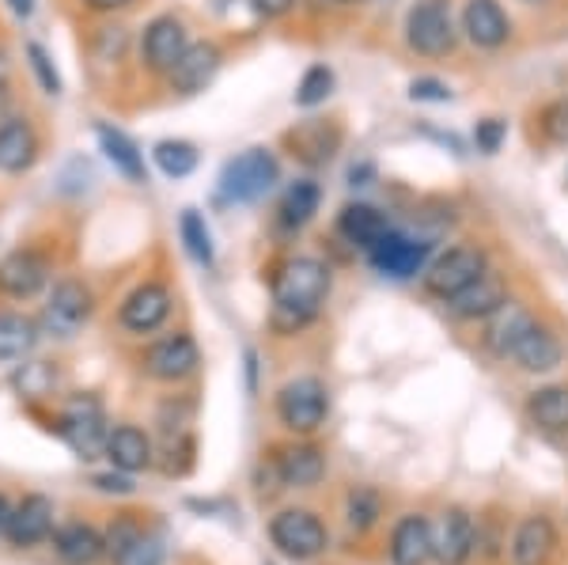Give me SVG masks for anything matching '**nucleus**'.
Segmentation results:
<instances>
[{
  "label": "nucleus",
  "instance_id": "423d86ee",
  "mask_svg": "<svg viewBox=\"0 0 568 565\" xmlns=\"http://www.w3.org/2000/svg\"><path fill=\"white\" fill-rule=\"evenodd\" d=\"M406 42L425 58H444L455 46V23L444 0H417L406 16Z\"/></svg>",
  "mask_w": 568,
  "mask_h": 565
},
{
  "label": "nucleus",
  "instance_id": "de8ad7c7",
  "mask_svg": "<svg viewBox=\"0 0 568 565\" xmlns=\"http://www.w3.org/2000/svg\"><path fill=\"white\" fill-rule=\"evenodd\" d=\"M8 516H12V508H8V501L0 497V532H4V527H8Z\"/></svg>",
  "mask_w": 568,
  "mask_h": 565
},
{
  "label": "nucleus",
  "instance_id": "2f4dec72",
  "mask_svg": "<svg viewBox=\"0 0 568 565\" xmlns=\"http://www.w3.org/2000/svg\"><path fill=\"white\" fill-rule=\"evenodd\" d=\"M527 414L538 430L561 433L568 430V387H542L527 398Z\"/></svg>",
  "mask_w": 568,
  "mask_h": 565
},
{
  "label": "nucleus",
  "instance_id": "ea45409f",
  "mask_svg": "<svg viewBox=\"0 0 568 565\" xmlns=\"http://www.w3.org/2000/svg\"><path fill=\"white\" fill-rule=\"evenodd\" d=\"M409 95H414L417 103H447V99H452V88H447L444 80L420 77V80L409 84Z\"/></svg>",
  "mask_w": 568,
  "mask_h": 565
},
{
  "label": "nucleus",
  "instance_id": "20e7f679",
  "mask_svg": "<svg viewBox=\"0 0 568 565\" xmlns=\"http://www.w3.org/2000/svg\"><path fill=\"white\" fill-rule=\"evenodd\" d=\"M326 410H329V395H326L323 380H315V376L292 380L277 395V417L284 430H292V433H315L318 425L326 422Z\"/></svg>",
  "mask_w": 568,
  "mask_h": 565
},
{
  "label": "nucleus",
  "instance_id": "a211bd4d",
  "mask_svg": "<svg viewBox=\"0 0 568 565\" xmlns=\"http://www.w3.org/2000/svg\"><path fill=\"white\" fill-rule=\"evenodd\" d=\"M106 551L114 554V565H163V546L155 535H144L133 521H118L110 527Z\"/></svg>",
  "mask_w": 568,
  "mask_h": 565
},
{
  "label": "nucleus",
  "instance_id": "79ce46f5",
  "mask_svg": "<svg viewBox=\"0 0 568 565\" xmlns=\"http://www.w3.org/2000/svg\"><path fill=\"white\" fill-rule=\"evenodd\" d=\"M251 8L265 20H281V16H288L296 8V0H251Z\"/></svg>",
  "mask_w": 568,
  "mask_h": 565
},
{
  "label": "nucleus",
  "instance_id": "473e14b6",
  "mask_svg": "<svg viewBox=\"0 0 568 565\" xmlns=\"http://www.w3.org/2000/svg\"><path fill=\"white\" fill-rule=\"evenodd\" d=\"M337 141H342V133L337 130L326 133L323 122H307L304 130L292 133V144H296L300 160H307V163H326L329 157H334Z\"/></svg>",
  "mask_w": 568,
  "mask_h": 565
},
{
  "label": "nucleus",
  "instance_id": "bb28decb",
  "mask_svg": "<svg viewBox=\"0 0 568 565\" xmlns=\"http://www.w3.org/2000/svg\"><path fill=\"white\" fill-rule=\"evenodd\" d=\"M277 475L284 486L307 490L326 475V460L315 444H292V448H284L277 455Z\"/></svg>",
  "mask_w": 568,
  "mask_h": 565
},
{
  "label": "nucleus",
  "instance_id": "b1692460",
  "mask_svg": "<svg viewBox=\"0 0 568 565\" xmlns=\"http://www.w3.org/2000/svg\"><path fill=\"white\" fill-rule=\"evenodd\" d=\"M557 546V532L546 516H527L524 524L516 527V539H511V558L516 565H546L549 554Z\"/></svg>",
  "mask_w": 568,
  "mask_h": 565
},
{
  "label": "nucleus",
  "instance_id": "412c9836",
  "mask_svg": "<svg viewBox=\"0 0 568 565\" xmlns=\"http://www.w3.org/2000/svg\"><path fill=\"white\" fill-rule=\"evenodd\" d=\"M433 558V524L425 516H402L390 535L394 565H425Z\"/></svg>",
  "mask_w": 568,
  "mask_h": 565
},
{
  "label": "nucleus",
  "instance_id": "a19ab883",
  "mask_svg": "<svg viewBox=\"0 0 568 565\" xmlns=\"http://www.w3.org/2000/svg\"><path fill=\"white\" fill-rule=\"evenodd\" d=\"M504 133H508V125L500 118H485V122H478V130H474V141H478L481 152H497L504 144Z\"/></svg>",
  "mask_w": 568,
  "mask_h": 565
},
{
  "label": "nucleus",
  "instance_id": "7ed1b4c3",
  "mask_svg": "<svg viewBox=\"0 0 568 565\" xmlns=\"http://www.w3.org/2000/svg\"><path fill=\"white\" fill-rule=\"evenodd\" d=\"M91 312H95V296L84 281L77 278H61L58 285L50 289L42 307V331L53 334V339H77V331L88 323Z\"/></svg>",
  "mask_w": 568,
  "mask_h": 565
},
{
  "label": "nucleus",
  "instance_id": "6ab92c4d",
  "mask_svg": "<svg viewBox=\"0 0 568 565\" xmlns=\"http://www.w3.org/2000/svg\"><path fill=\"white\" fill-rule=\"evenodd\" d=\"M4 532H8V539H12L16 546L42 543L45 535L53 532V505H50V497H42V494L23 497L20 505L12 508V516H8Z\"/></svg>",
  "mask_w": 568,
  "mask_h": 565
},
{
  "label": "nucleus",
  "instance_id": "1a4fd4ad",
  "mask_svg": "<svg viewBox=\"0 0 568 565\" xmlns=\"http://www.w3.org/2000/svg\"><path fill=\"white\" fill-rule=\"evenodd\" d=\"M186 23L179 16H155V20L144 27L141 34V61L149 72H163L168 77L171 69L179 65V58L186 53Z\"/></svg>",
  "mask_w": 568,
  "mask_h": 565
},
{
  "label": "nucleus",
  "instance_id": "8fccbe9b",
  "mask_svg": "<svg viewBox=\"0 0 568 565\" xmlns=\"http://www.w3.org/2000/svg\"><path fill=\"white\" fill-rule=\"evenodd\" d=\"M334 4H356V0H334Z\"/></svg>",
  "mask_w": 568,
  "mask_h": 565
},
{
  "label": "nucleus",
  "instance_id": "dca6fc26",
  "mask_svg": "<svg viewBox=\"0 0 568 565\" xmlns=\"http://www.w3.org/2000/svg\"><path fill=\"white\" fill-rule=\"evenodd\" d=\"M463 31H466V39L474 46H481V50H497V46L508 42L511 20L504 16L500 0H466Z\"/></svg>",
  "mask_w": 568,
  "mask_h": 565
},
{
  "label": "nucleus",
  "instance_id": "4be33fe9",
  "mask_svg": "<svg viewBox=\"0 0 568 565\" xmlns=\"http://www.w3.org/2000/svg\"><path fill=\"white\" fill-rule=\"evenodd\" d=\"M337 232H342L345 240L353 243V248L372 251L375 243H379L383 235L390 232V224H387V216H383L375 205L353 202V205L342 209V216H337Z\"/></svg>",
  "mask_w": 568,
  "mask_h": 565
},
{
  "label": "nucleus",
  "instance_id": "7c9ffc66",
  "mask_svg": "<svg viewBox=\"0 0 568 565\" xmlns=\"http://www.w3.org/2000/svg\"><path fill=\"white\" fill-rule=\"evenodd\" d=\"M39 342L34 319L20 312H0V361H23Z\"/></svg>",
  "mask_w": 568,
  "mask_h": 565
},
{
  "label": "nucleus",
  "instance_id": "37998d69",
  "mask_svg": "<svg viewBox=\"0 0 568 565\" xmlns=\"http://www.w3.org/2000/svg\"><path fill=\"white\" fill-rule=\"evenodd\" d=\"M95 486H99V490H106V494H130L133 482H130V478H122V475H95Z\"/></svg>",
  "mask_w": 568,
  "mask_h": 565
},
{
  "label": "nucleus",
  "instance_id": "c03bdc74",
  "mask_svg": "<svg viewBox=\"0 0 568 565\" xmlns=\"http://www.w3.org/2000/svg\"><path fill=\"white\" fill-rule=\"evenodd\" d=\"M133 0H84V8H91V12L99 16H110V12H122V8H130Z\"/></svg>",
  "mask_w": 568,
  "mask_h": 565
},
{
  "label": "nucleus",
  "instance_id": "9d476101",
  "mask_svg": "<svg viewBox=\"0 0 568 565\" xmlns=\"http://www.w3.org/2000/svg\"><path fill=\"white\" fill-rule=\"evenodd\" d=\"M45 281H50V259L34 248H20L0 262V293L12 300L39 296L45 289Z\"/></svg>",
  "mask_w": 568,
  "mask_h": 565
},
{
  "label": "nucleus",
  "instance_id": "4c0bfd02",
  "mask_svg": "<svg viewBox=\"0 0 568 565\" xmlns=\"http://www.w3.org/2000/svg\"><path fill=\"white\" fill-rule=\"evenodd\" d=\"M375 516H379V494L368 486L353 490L349 494V527L353 532H368L375 524Z\"/></svg>",
  "mask_w": 568,
  "mask_h": 565
},
{
  "label": "nucleus",
  "instance_id": "f03ea898",
  "mask_svg": "<svg viewBox=\"0 0 568 565\" xmlns=\"http://www.w3.org/2000/svg\"><path fill=\"white\" fill-rule=\"evenodd\" d=\"M281 182V163L270 149H246L220 171V194L227 202H258Z\"/></svg>",
  "mask_w": 568,
  "mask_h": 565
},
{
  "label": "nucleus",
  "instance_id": "c9c22d12",
  "mask_svg": "<svg viewBox=\"0 0 568 565\" xmlns=\"http://www.w3.org/2000/svg\"><path fill=\"white\" fill-rule=\"evenodd\" d=\"M329 91H334V72H329L326 65H311L304 72V80L296 84V95H292V99H296V107L311 111V107L326 103Z\"/></svg>",
  "mask_w": 568,
  "mask_h": 565
},
{
  "label": "nucleus",
  "instance_id": "f704fd0d",
  "mask_svg": "<svg viewBox=\"0 0 568 565\" xmlns=\"http://www.w3.org/2000/svg\"><path fill=\"white\" fill-rule=\"evenodd\" d=\"M179 232H182V243L186 251L194 254L201 266H213L216 251H213V235H209V224L197 209H182V221H179Z\"/></svg>",
  "mask_w": 568,
  "mask_h": 565
},
{
  "label": "nucleus",
  "instance_id": "0eeeda50",
  "mask_svg": "<svg viewBox=\"0 0 568 565\" xmlns=\"http://www.w3.org/2000/svg\"><path fill=\"white\" fill-rule=\"evenodd\" d=\"M106 417L99 398H77L69 403L65 417H61V436L69 441V448L80 455V460H95L99 452H106Z\"/></svg>",
  "mask_w": 568,
  "mask_h": 565
},
{
  "label": "nucleus",
  "instance_id": "ddd939ff",
  "mask_svg": "<svg viewBox=\"0 0 568 565\" xmlns=\"http://www.w3.org/2000/svg\"><path fill=\"white\" fill-rule=\"evenodd\" d=\"M171 315V293L155 281H144L136 285L130 296L122 300V312H118V323L130 334H152L163 326V319Z\"/></svg>",
  "mask_w": 568,
  "mask_h": 565
},
{
  "label": "nucleus",
  "instance_id": "a18cd8bd",
  "mask_svg": "<svg viewBox=\"0 0 568 565\" xmlns=\"http://www.w3.org/2000/svg\"><path fill=\"white\" fill-rule=\"evenodd\" d=\"M8 8H12L16 20H31L34 16V0H8Z\"/></svg>",
  "mask_w": 568,
  "mask_h": 565
},
{
  "label": "nucleus",
  "instance_id": "6e6552de",
  "mask_svg": "<svg viewBox=\"0 0 568 565\" xmlns=\"http://www.w3.org/2000/svg\"><path fill=\"white\" fill-rule=\"evenodd\" d=\"M485 270L489 266H485V254L478 248H452L428 266L425 285H428V293L452 300L455 293H463L466 285H474Z\"/></svg>",
  "mask_w": 568,
  "mask_h": 565
},
{
  "label": "nucleus",
  "instance_id": "3c124183",
  "mask_svg": "<svg viewBox=\"0 0 568 565\" xmlns=\"http://www.w3.org/2000/svg\"><path fill=\"white\" fill-rule=\"evenodd\" d=\"M383 4H390V0H383Z\"/></svg>",
  "mask_w": 568,
  "mask_h": 565
},
{
  "label": "nucleus",
  "instance_id": "f3484780",
  "mask_svg": "<svg viewBox=\"0 0 568 565\" xmlns=\"http://www.w3.org/2000/svg\"><path fill=\"white\" fill-rule=\"evenodd\" d=\"M39 160V137L27 118H4L0 122V175H23Z\"/></svg>",
  "mask_w": 568,
  "mask_h": 565
},
{
  "label": "nucleus",
  "instance_id": "2eb2a0df",
  "mask_svg": "<svg viewBox=\"0 0 568 565\" xmlns=\"http://www.w3.org/2000/svg\"><path fill=\"white\" fill-rule=\"evenodd\" d=\"M474 551V521L466 508H444L433 524V558L439 565H463Z\"/></svg>",
  "mask_w": 568,
  "mask_h": 565
},
{
  "label": "nucleus",
  "instance_id": "09e8293b",
  "mask_svg": "<svg viewBox=\"0 0 568 565\" xmlns=\"http://www.w3.org/2000/svg\"><path fill=\"white\" fill-rule=\"evenodd\" d=\"M524 4H549V0H524Z\"/></svg>",
  "mask_w": 568,
  "mask_h": 565
},
{
  "label": "nucleus",
  "instance_id": "5701e85b",
  "mask_svg": "<svg viewBox=\"0 0 568 565\" xmlns=\"http://www.w3.org/2000/svg\"><path fill=\"white\" fill-rule=\"evenodd\" d=\"M99 149L106 152V160L114 163V171L130 182H149V171H144V152L136 149V141L130 133L114 130V125H95Z\"/></svg>",
  "mask_w": 568,
  "mask_h": 565
},
{
  "label": "nucleus",
  "instance_id": "a878e982",
  "mask_svg": "<svg viewBox=\"0 0 568 565\" xmlns=\"http://www.w3.org/2000/svg\"><path fill=\"white\" fill-rule=\"evenodd\" d=\"M106 455L118 471L133 475V471L152 467V441L136 425H118V430L106 433Z\"/></svg>",
  "mask_w": 568,
  "mask_h": 565
},
{
  "label": "nucleus",
  "instance_id": "49530a36",
  "mask_svg": "<svg viewBox=\"0 0 568 565\" xmlns=\"http://www.w3.org/2000/svg\"><path fill=\"white\" fill-rule=\"evenodd\" d=\"M8 99V53L0 50V103Z\"/></svg>",
  "mask_w": 568,
  "mask_h": 565
},
{
  "label": "nucleus",
  "instance_id": "72a5a7b5",
  "mask_svg": "<svg viewBox=\"0 0 568 565\" xmlns=\"http://www.w3.org/2000/svg\"><path fill=\"white\" fill-rule=\"evenodd\" d=\"M152 157H155V168L168 179H186L190 171L197 168V149L190 141H160L152 149Z\"/></svg>",
  "mask_w": 568,
  "mask_h": 565
},
{
  "label": "nucleus",
  "instance_id": "c756f323",
  "mask_svg": "<svg viewBox=\"0 0 568 565\" xmlns=\"http://www.w3.org/2000/svg\"><path fill=\"white\" fill-rule=\"evenodd\" d=\"M318 205H323V190H318V182H311V179L292 182L281 198V224L284 228H304V224L315 221Z\"/></svg>",
  "mask_w": 568,
  "mask_h": 565
},
{
  "label": "nucleus",
  "instance_id": "e433bc0d",
  "mask_svg": "<svg viewBox=\"0 0 568 565\" xmlns=\"http://www.w3.org/2000/svg\"><path fill=\"white\" fill-rule=\"evenodd\" d=\"M27 65H31L34 80H39V88L45 91V95H61V91H65V84H61V72H58V65H53L50 53H45L42 42H27Z\"/></svg>",
  "mask_w": 568,
  "mask_h": 565
},
{
  "label": "nucleus",
  "instance_id": "9b49d317",
  "mask_svg": "<svg viewBox=\"0 0 568 565\" xmlns=\"http://www.w3.org/2000/svg\"><path fill=\"white\" fill-rule=\"evenodd\" d=\"M201 364V350L197 342L190 339V334H168V339H160L152 345L149 353H144V369H149V376L163 380V384H175V380H186L190 372H194Z\"/></svg>",
  "mask_w": 568,
  "mask_h": 565
},
{
  "label": "nucleus",
  "instance_id": "aec40b11",
  "mask_svg": "<svg viewBox=\"0 0 568 565\" xmlns=\"http://www.w3.org/2000/svg\"><path fill=\"white\" fill-rule=\"evenodd\" d=\"M500 304H508V289H504V281L489 270H485L474 285H466L463 293H455L447 300L452 315H459V319H489Z\"/></svg>",
  "mask_w": 568,
  "mask_h": 565
},
{
  "label": "nucleus",
  "instance_id": "39448f33",
  "mask_svg": "<svg viewBox=\"0 0 568 565\" xmlns=\"http://www.w3.org/2000/svg\"><path fill=\"white\" fill-rule=\"evenodd\" d=\"M270 539L284 558L307 562L326 551V527L307 508H284L270 521Z\"/></svg>",
  "mask_w": 568,
  "mask_h": 565
},
{
  "label": "nucleus",
  "instance_id": "393cba45",
  "mask_svg": "<svg viewBox=\"0 0 568 565\" xmlns=\"http://www.w3.org/2000/svg\"><path fill=\"white\" fill-rule=\"evenodd\" d=\"M535 326V319H530L527 307L519 304H500L497 312L489 315V326H485V342H489V350L497 353V357H508L511 350H516V342L524 339V334Z\"/></svg>",
  "mask_w": 568,
  "mask_h": 565
},
{
  "label": "nucleus",
  "instance_id": "c85d7f7f",
  "mask_svg": "<svg viewBox=\"0 0 568 565\" xmlns=\"http://www.w3.org/2000/svg\"><path fill=\"white\" fill-rule=\"evenodd\" d=\"M53 551H58V558L65 565H95L99 554L106 551V543H103V535H99L95 527L69 524V527H61V532L53 535Z\"/></svg>",
  "mask_w": 568,
  "mask_h": 565
},
{
  "label": "nucleus",
  "instance_id": "cd10ccee",
  "mask_svg": "<svg viewBox=\"0 0 568 565\" xmlns=\"http://www.w3.org/2000/svg\"><path fill=\"white\" fill-rule=\"evenodd\" d=\"M508 357L516 361L519 369H527V372H549V369H557V364H561V342L535 323L524 339L516 342V350H511Z\"/></svg>",
  "mask_w": 568,
  "mask_h": 565
},
{
  "label": "nucleus",
  "instance_id": "f257e3e1",
  "mask_svg": "<svg viewBox=\"0 0 568 565\" xmlns=\"http://www.w3.org/2000/svg\"><path fill=\"white\" fill-rule=\"evenodd\" d=\"M329 266L318 259H288L273 278V326L281 334H296L315 323L329 296Z\"/></svg>",
  "mask_w": 568,
  "mask_h": 565
},
{
  "label": "nucleus",
  "instance_id": "58836bf2",
  "mask_svg": "<svg viewBox=\"0 0 568 565\" xmlns=\"http://www.w3.org/2000/svg\"><path fill=\"white\" fill-rule=\"evenodd\" d=\"M542 133L549 144H568V99H557L542 111Z\"/></svg>",
  "mask_w": 568,
  "mask_h": 565
},
{
  "label": "nucleus",
  "instance_id": "4468645a",
  "mask_svg": "<svg viewBox=\"0 0 568 565\" xmlns=\"http://www.w3.org/2000/svg\"><path fill=\"white\" fill-rule=\"evenodd\" d=\"M220 61H224V53H220L216 42H190L186 53L179 58V65L168 72L171 88L179 95H197V91H205L216 80Z\"/></svg>",
  "mask_w": 568,
  "mask_h": 565
},
{
  "label": "nucleus",
  "instance_id": "f8f14e48",
  "mask_svg": "<svg viewBox=\"0 0 568 565\" xmlns=\"http://www.w3.org/2000/svg\"><path fill=\"white\" fill-rule=\"evenodd\" d=\"M372 266L379 273H387V278H414V273L425 270L428 262V243L414 240V235H402V232H387L379 243L368 251Z\"/></svg>",
  "mask_w": 568,
  "mask_h": 565
}]
</instances>
